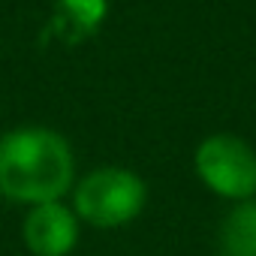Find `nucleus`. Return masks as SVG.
I'll list each match as a JSON object with an SVG mask.
<instances>
[{"label": "nucleus", "instance_id": "f257e3e1", "mask_svg": "<svg viewBox=\"0 0 256 256\" xmlns=\"http://www.w3.org/2000/svg\"><path fill=\"white\" fill-rule=\"evenodd\" d=\"M76 154L64 133L42 124L0 136V196L16 205L60 202L76 187Z\"/></svg>", "mask_w": 256, "mask_h": 256}, {"label": "nucleus", "instance_id": "f03ea898", "mask_svg": "<svg viewBox=\"0 0 256 256\" xmlns=\"http://www.w3.org/2000/svg\"><path fill=\"white\" fill-rule=\"evenodd\" d=\"M148 205V184L136 169L100 166L82 175L72 187V211L94 229H120L142 217Z\"/></svg>", "mask_w": 256, "mask_h": 256}, {"label": "nucleus", "instance_id": "7ed1b4c3", "mask_svg": "<svg viewBox=\"0 0 256 256\" xmlns=\"http://www.w3.org/2000/svg\"><path fill=\"white\" fill-rule=\"evenodd\" d=\"M193 172L226 202L256 199V151L235 133H211L193 151Z\"/></svg>", "mask_w": 256, "mask_h": 256}, {"label": "nucleus", "instance_id": "20e7f679", "mask_svg": "<svg viewBox=\"0 0 256 256\" xmlns=\"http://www.w3.org/2000/svg\"><path fill=\"white\" fill-rule=\"evenodd\" d=\"M78 238L82 220L64 199L34 205L22 220V241L30 256H70L78 247Z\"/></svg>", "mask_w": 256, "mask_h": 256}, {"label": "nucleus", "instance_id": "39448f33", "mask_svg": "<svg viewBox=\"0 0 256 256\" xmlns=\"http://www.w3.org/2000/svg\"><path fill=\"white\" fill-rule=\"evenodd\" d=\"M220 256H256V199L235 202L217 229Z\"/></svg>", "mask_w": 256, "mask_h": 256}]
</instances>
